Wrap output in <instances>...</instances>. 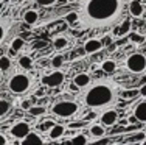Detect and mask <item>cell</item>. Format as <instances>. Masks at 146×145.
I'll return each mask as SVG.
<instances>
[{
  "instance_id": "obj_33",
  "label": "cell",
  "mask_w": 146,
  "mask_h": 145,
  "mask_svg": "<svg viewBox=\"0 0 146 145\" xmlns=\"http://www.w3.org/2000/svg\"><path fill=\"white\" fill-rule=\"evenodd\" d=\"M8 142H9L8 136H6V134H3V133H0V145H6Z\"/></svg>"
},
{
  "instance_id": "obj_29",
  "label": "cell",
  "mask_w": 146,
  "mask_h": 145,
  "mask_svg": "<svg viewBox=\"0 0 146 145\" xmlns=\"http://www.w3.org/2000/svg\"><path fill=\"white\" fill-rule=\"evenodd\" d=\"M28 111H30L31 116L37 117V116H44V114L47 112V108H45V106H31Z\"/></svg>"
},
{
  "instance_id": "obj_8",
  "label": "cell",
  "mask_w": 146,
  "mask_h": 145,
  "mask_svg": "<svg viewBox=\"0 0 146 145\" xmlns=\"http://www.w3.org/2000/svg\"><path fill=\"white\" fill-rule=\"evenodd\" d=\"M13 25H14V17L11 14H3V13H0V45L5 42L9 30L13 28Z\"/></svg>"
},
{
  "instance_id": "obj_16",
  "label": "cell",
  "mask_w": 146,
  "mask_h": 145,
  "mask_svg": "<svg viewBox=\"0 0 146 145\" xmlns=\"http://www.w3.org/2000/svg\"><path fill=\"white\" fill-rule=\"evenodd\" d=\"M44 137L40 136L39 133H36V131H30L28 134H27L25 137L22 139V144H44Z\"/></svg>"
},
{
  "instance_id": "obj_11",
  "label": "cell",
  "mask_w": 146,
  "mask_h": 145,
  "mask_svg": "<svg viewBox=\"0 0 146 145\" xmlns=\"http://www.w3.org/2000/svg\"><path fill=\"white\" fill-rule=\"evenodd\" d=\"M127 9H129L131 16H134V17H141L145 14V8L140 0H131L129 5H127Z\"/></svg>"
},
{
  "instance_id": "obj_24",
  "label": "cell",
  "mask_w": 146,
  "mask_h": 145,
  "mask_svg": "<svg viewBox=\"0 0 146 145\" xmlns=\"http://www.w3.org/2000/svg\"><path fill=\"white\" fill-rule=\"evenodd\" d=\"M64 20H65V22H67L70 27L76 25V23H78V20H79V14H78V11H70L68 14H65Z\"/></svg>"
},
{
  "instance_id": "obj_7",
  "label": "cell",
  "mask_w": 146,
  "mask_h": 145,
  "mask_svg": "<svg viewBox=\"0 0 146 145\" xmlns=\"http://www.w3.org/2000/svg\"><path fill=\"white\" fill-rule=\"evenodd\" d=\"M31 131V126H30V123L28 122H23V120H20V122H16L14 125L9 128V136L11 137H14V139L17 140H22L23 137L27 136Z\"/></svg>"
},
{
  "instance_id": "obj_34",
  "label": "cell",
  "mask_w": 146,
  "mask_h": 145,
  "mask_svg": "<svg viewBox=\"0 0 146 145\" xmlns=\"http://www.w3.org/2000/svg\"><path fill=\"white\" fill-rule=\"evenodd\" d=\"M138 94H140L141 97H145V98H146V83H145V84L140 88V91H138Z\"/></svg>"
},
{
  "instance_id": "obj_36",
  "label": "cell",
  "mask_w": 146,
  "mask_h": 145,
  "mask_svg": "<svg viewBox=\"0 0 146 145\" xmlns=\"http://www.w3.org/2000/svg\"><path fill=\"white\" fill-rule=\"evenodd\" d=\"M68 88H70V91H73V92H78V91H79V88H78V86H76L73 81L70 83V86H68Z\"/></svg>"
},
{
  "instance_id": "obj_35",
  "label": "cell",
  "mask_w": 146,
  "mask_h": 145,
  "mask_svg": "<svg viewBox=\"0 0 146 145\" xmlns=\"http://www.w3.org/2000/svg\"><path fill=\"white\" fill-rule=\"evenodd\" d=\"M127 122H129V125H134L135 122H138V120H137V117H135V114H132V116L129 117V119H127Z\"/></svg>"
},
{
  "instance_id": "obj_4",
  "label": "cell",
  "mask_w": 146,
  "mask_h": 145,
  "mask_svg": "<svg viewBox=\"0 0 146 145\" xmlns=\"http://www.w3.org/2000/svg\"><path fill=\"white\" fill-rule=\"evenodd\" d=\"M79 111V105L75 102V100H58L56 103H53L51 106V112L56 117H61V119H70V117L76 116Z\"/></svg>"
},
{
  "instance_id": "obj_38",
  "label": "cell",
  "mask_w": 146,
  "mask_h": 145,
  "mask_svg": "<svg viewBox=\"0 0 146 145\" xmlns=\"http://www.w3.org/2000/svg\"><path fill=\"white\" fill-rule=\"evenodd\" d=\"M42 94H44V91H42V89H39V91H36V97H42Z\"/></svg>"
},
{
  "instance_id": "obj_13",
  "label": "cell",
  "mask_w": 146,
  "mask_h": 145,
  "mask_svg": "<svg viewBox=\"0 0 146 145\" xmlns=\"http://www.w3.org/2000/svg\"><path fill=\"white\" fill-rule=\"evenodd\" d=\"M89 133L93 139H100V137L106 136V126H104L103 123H93V125H90Z\"/></svg>"
},
{
  "instance_id": "obj_15",
  "label": "cell",
  "mask_w": 146,
  "mask_h": 145,
  "mask_svg": "<svg viewBox=\"0 0 146 145\" xmlns=\"http://www.w3.org/2000/svg\"><path fill=\"white\" fill-rule=\"evenodd\" d=\"M22 19L27 25H34V23H37V20H39V13H37L36 9H27V11L23 13Z\"/></svg>"
},
{
  "instance_id": "obj_20",
  "label": "cell",
  "mask_w": 146,
  "mask_h": 145,
  "mask_svg": "<svg viewBox=\"0 0 146 145\" xmlns=\"http://www.w3.org/2000/svg\"><path fill=\"white\" fill-rule=\"evenodd\" d=\"M23 47H25V41H23V37H14V39L11 41V44H9V48H11V51H14V53H19V51L23 50Z\"/></svg>"
},
{
  "instance_id": "obj_31",
  "label": "cell",
  "mask_w": 146,
  "mask_h": 145,
  "mask_svg": "<svg viewBox=\"0 0 146 145\" xmlns=\"http://www.w3.org/2000/svg\"><path fill=\"white\" fill-rule=\"evenodd\" d=\"M58 0H37V5L39 6H51V5H54Z\"/></svg>"
},
{
  "instance_id": "obj_39",
  "label": "cell",
  "mask_w": 146,
  "mask_h": 145,
  "mask_svg": "<svg viewBox=\"0 0 146 145\" xmlns=\"http://www.w3.org/2000/svg\"><path fill=\"white\" fill-rule=\"evenodd\" d=\"M0 81H2V72H0Z\"/></svg>"
},
{
  "instance_id": "obj_40",
  "label": "cell",
  "mask_w": 146,
  "mask_h": 145,
  "mask_svg": "<svg viewBox=\"0 0 146 145\" xmlns=\"http://www.w3.org/2000/svg\"><path fill=\"white\" fill-rule=\"evenodd\" d=\"M2 2H5V0H0V3H2Z\"/></svg>"
},
{
  "instance_id": "obj_19",
  "label": "cell",
  "mask_w": 146,
  "mask_h": 145,
  "mask_svg": "<svg viewBox=\"0 0 146 145\" xmlns=\"http://www.w3.org/2000/svg\"><path fill=\"white\" fill-rule=\"evenodd\" d=\"M101 70L106 72V74H113L117 70V61L109 58V59H104L101 63Z\"/></svg>"
},
{
  "instance_id": "obj_30",
  "label": "cell",
  "mask_w": 146,
  "mask_h": 145,
  "mask_svg": "<svg viewBox=\"0 0 146 145\" xmlns=\"http://www.w3.org/2000/svg\"><path fill=\"white\" fill-rule=\"evenodd\" d=\"M11 67V59L9 56H2L0 58V72H5Z\"/></svg>"
},
{
  "instance_id": "obj_27",
  "label": "cell",
  "mask_w": 146,
  "mask_h": 145,
  "mask_svg": "<svg viewBox=\"0 0 146 145\" xmlns=\"http://www.w3.org/2000/svg\"><path fill=\"white\" fill-rule=\"evenodd\" d=\"M129 142H140V144H146V131H138L137 134L129 139Z\"/></svg>"
},
{
  "instance_id": "obj_10",
  "label": "cell",
  "mask_w": 146,
  "mask_h": 145,
  "mask_svg": "<svg viewBox=\"0 0 146 145\" xmlns=\"http://www.w3.org/2000/svg\"><path fill=\"white\" fill-rule=\"evenodd\" d=\"M73 83H75L79 89H86L90 83H92V77H90L89 74H86V72H81V74H76L75 77H73Z\"/></svg>"
},
{
  "instance_id": "obj_28",
  "label": "cell",
  "mask_w": 146,
  "mask_h": 145,
  "mask_svg": "<svg viewBox=\"0 0 146 145\" xmlns=\"http://www.w3.org/2000/svg\"><path fill=\"white\" fill-rule=\"evenodd\" d=\"M9 109H11V105H9V102H8V100L0 98V117L6 116V114L9 112Z\"/></svg>"
},
{
  "instance_id": "obj_2",
  "label": "cell",
  "mask_w": 146,
  "mask_h": 145,
  "mask_svg": "<svg viewBox=\"0 0 146 145\" xmlns=\"http://www.w3.org/2000/svg\"><path fill=\"white\" fill-rule=\"evenodd\" d=\"M117 84L112 80H101L96 83H90L86 88L82 95V102L90 109H103L112 106L117 102Z\"/></svg>"
},
{
  "instance_id": "obj_14",
  "label": "cell",
  "mask_w": 146,
  "mask_h": 145,
  "mask_svg": "<svg viewBox=\"0 0 146 145\" xmlns=\"http://www.w3.org/2000/svg\"><path fill=\"white\" fill-rule=\"evenodd\" d=\"M68 45H70V41H68V37L67 36H56L53 39V47H54V50H58V51H62V50H67Z\"/></svg>"
},
{
  "instance_id": "obj_21",
  "label": "cell",
  "mask_w": 146,
  "mask_h": 145,
  "mask_svg": "<svg viewBox=\"0 0 146 145\" xmlns=\"http://www.w3.org/2000/svg\"><path fill=\"white\" fill-rule=\"evenodd\" d=\"M131 28H132V22L129 19H123V22L118 27V36H127L131 33Z\"/></svg>"
},
{
  "instance_id": "obj_32",
  "label": "cell",
  "mask_w": 146,
  "mask_h": 145,
  "mask_svg": "<svg viewBox=\"0 0 146 145\" xmlns=\"http://www.w3.org/2000/svg\"><path fill=\"white\" fill-rule=\"evenodd\" d=\"M20 106H22L23 109H30L31 106H33V103H31V100H23V102L20 103Z\"/></svg>"
},
{
  "instance_id": "obj_17",
  "label": "cell",
  "mask_w": 146,
  "mask_h": 145,
  "mask_svg": "<svg viewBox=\"0 0 146 145\" xmlns=\"http://www.w3.org/2000/svg\"><path fill=\"white\" fill-rule=\"evenodd\" d=\"M65 133V126L64 125H53L48 131V137H50L51 140H59L62 136H64Z\"/></svg>"
},
{
  "instance_id": "obj_26",
  "label": "cell",
  "mask_w": 146,
  "mask_h": 145,
  "mask_svg": "<svg viewBox=\"0 0 146 145\" xmlns=\"http://www.w3.org/2000/svg\"><path fill=\"white\" fill-rule=\"evenodd\" d=\"M70 142L72 144H87L89 137L86 136V134H82V133H78V134H75V136L70 139Z\"/></svg>"
},
{
  "instance_id": "obj_3",
  "label": "cell",
  "mask_w": 146,
  "mask_h": 145,
  "mask_svg": "<svg viewBox=\"0 0 146 145\" xmlns=\"http://www.w3.org/2000/svg\"><path fill=\"white\" fill-rule=\"evenodd\" d=\"M31 88V77L27 72H16L8 78V89L13 94H25Z\"/></svg>"
},
{
  "instance_id": "obj_12",
  "label": "cell",
  "mask_w": 146,
  "mask_h": 145,
  "mask_svg": "<svg viewBox=\"0 0 146 145\" xmlns=\"http://www.w3.org/2000/svg\"><path fill=\"white\" fill-rule=\"evenodd\" d=\"M101 48H103V42L100 39H89L84 42V51L89 55L96 53V51H100Z\"/></svg>"
},
{
  "instance_id": "obj_6",
  "label": "cell",
  "mask_w": 146,
  "mask_h": 145,
  "mask_svg": "<svg viewBox=\"0 0 146 145\" xmlns=\"http://www.w3.org/2000/svg\"><path fill=\"white\" fill-rule=\"evenodd\" d=\"M65 81V74L62 70H59V69H56V70L50 72V74L44 75L42 78H40V83L45 86V88H61L62 84H64Z\"/></svg>"
},
{
  "instance_id": "obj_41",
  "label": "cell",
  "mask_w": 146,
  "mask_h": 145,
  "mask_svg": "<svg viewBox=\"0 0 146 145\" xmlns=\"http://www.w3.org/2000/svg\"><path fill=\"white\" fill-rule=\"evenodd\" d=\"M145 131H146V130H145Z\"/></svg>"
},
{
  "instance_id": "obj_1",
  "label": "cell",
  "mask_w": 146,
  "mask_h": 145,
  "mask_svg": "<svg viewBox=\"0 0 146 145\" xmlns=\"http://www.w3.org/2000/svg\"><path fill=\"white\" fill-rule=\"evenodd\" d=\"M126 0H78L79 27L82 30H104L123 16Z\"/></svg>"
},
{
  "instance_id": "obj_18",
  "label": "cell",
  "mask_w": 146,
  "mask_h": 145,
  "mask_svg": "<svg viewBox=\"0 0 146 145\" xmlns=\"http://www.w3.org/2000/svg\"><path fill=\"white\" fill-rule=\"evenodd\" d=\"M134 114L140 123H146V102H140L134 109Z\"/></svg>"
},
{
  "instance_id": "obj_23",
  "label": "cell",
  "mask_w": 146,
  "mask_h": 145,
  "mask_svg": "<svg viewBox=\"0 0 146 145\" xmlns=\"http://www.w3.org/2000/svg\"><path fill=\"white\" fill-rule=\"evenodd\" d=\"M64 63H65L64 56L59 55V53L53 55V56H51V61H50V64H51V67H53V69H61L62 65H64Z\"/></svg>"
},
{
  "instance_id": "obj_5",
  "label": "cell",
  "mask_w": 146,
  "mask_h": 145,
  "mask_svg": "<svg viewBox=\"0 0 146 145\" xmlns=\"http://www.w3.org/2000/svg\"><path fill=\"white\" fill-rule=\"evenodd\" d=\"M126 69L131 74H143L146 70V56L143 53H131L124 61Z\"/></svg>"
},
{
  "instance_id": "obj_9",
  "label": "cell",
  "mask_w": 146,
  "mask_h": 145,
  "mask_svg": "<svg viewBox=\"0 0 146 145\" xmlns=\"http://www.w3.org/2000/svg\"><path fill=\"white\" fill-rule=\"evenodd\" d=\"M117 120H118V112L112 108L104 109L100 114V123H103L104 126H113L117 123Z\"/></svg>"
},
{
  "instance_id": "obj_22",
  "label": "cell",
  "mask_w": 146,
  "mask_h": 145,
  "mask_svg": "<svg viewBox=\"0 0 146 145\" xmlns=\"http://www.w3.org/2000/svg\"><path fill=\"white\" fill-rule=\"evenodd\" d=\"M17 63H19V65L23 70H28V69L33 67V58H31L30 55H20Z\"/></svg>"
},
{
  "instance_id": "obj_25",
  "label": "cell",
  "mask_w": 146,
  "mask_h": 145,
  "mask_svg": "<svg viewBox=\"0 0 146 145\" xmlns=\"http://www.w3.org/2000/svg\"><path fill=\"white\" fill-rule=\"evenodd\" d=\"M127 36H129V42L135 44V45H140V44H143L146 41V37L140 33H129Z\"/></svg>"
},
{
  "instance_id": "obj_37",
  "label": "cell",
  "mask_w": 146,
  "mask_h": 145,
  "mask_svg": "<svg viewBox=\"0 0 146 145\" xmlns=\"http://www.w3.org/2000/svg\"><path fill=\"white\" fill-rule=\"evenodd\" d=\"M115 50H117V45H115V44H110V45L107 47V51H109V53H113Z\"/></svg>"
}]
</instances>
